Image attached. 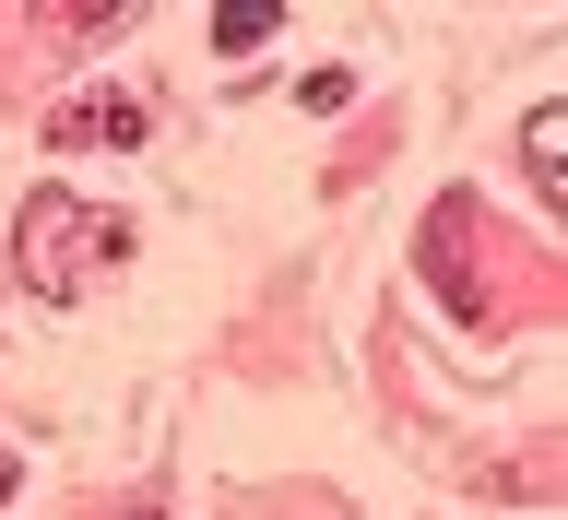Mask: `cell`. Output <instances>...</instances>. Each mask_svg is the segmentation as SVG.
Listing matches in <instances>:
<instances>
[{
  "instance_id": "1",
  "label": "cell",
  "mask_w": 568,
  "mask_h": 520,
  "mask_svg": "<svg viewBox=\"0 0 568 520\" xmlns=\"http://www.w3.org/2000/svg\"><path fill=\"white\" fill-rule=\"evenodd\" d=\"M12 261H24L36 296H83L106 261H131V225H119V213H95V202H71V190H24Z\"/></svg>"
},
{
  "instance_id": "2",
  "label": "cell",
  "mask_w": 568,
  "mask_h": 520,
  "mask_svg": "<svg viewBox=\"0 0 568 520\" xmlns=\"http://www.w3.org/2000/svg\"><path fill=\"white\" fill-rule=\"evenodd\" d=\"M142 131H154V119H142V95H119V83H83V95L48 106V154H131Z\"/></svg>"
},
{
  "instance_id": "3",
  "label": "cell",
  "mask_w": 568,
  "mask_h": 520,
  "mask_svg": "<svg viewBox=\"0 0 568 520\" xmlns=\"http://www.w3.org/2000/svg\"><path fill=\"white\" fill-rule=\"evenodd\" d=\"M521 166H532V190H545V202L568 190V119H557V106H532V119H521Z\"/></svg>"
},
{
  "instance_id": "4",
  "label": "cell",
  "mask_w": 568,
  "mask_h": 520,
  "mask_svg": "<svg viewBox=\"0 0 568 520\" xmlns=\"http://www.w3.org/2000/svg\"><path fill=\"white\" fill-rule=\"evenodd\" d=\"M284 35V12H213V48H225V60H248V48H273Z\"/></svg>"
},
{
  "instance_id": "5",
  "label": "cell",
  "mask_w": 568,
  "mask_h": 520,
  "mask_svg": "<svg viewBox=\"0 0 568 520\" xmlns=\"http://www.w3.org/2000/svg\"><path fill=\"white\" fill-rule=\"evenodd\" d=\"M0 497H12V450H0Z\"/></svg>"
},
{
  "instance_id": "6",
  "label": "cell",
  "mask_w": 568,
  "mask_h": 520,
  "mask_svg": "<svg viewBox=\"0 0 568 520\" xmlns=\"http://www.w3.org/2000/svg\"><path fill=\"white\" fill-rule=\"evenodd\" d=\"M131 520H166V509H131Z\"/></svg>"
}]
</instances>
